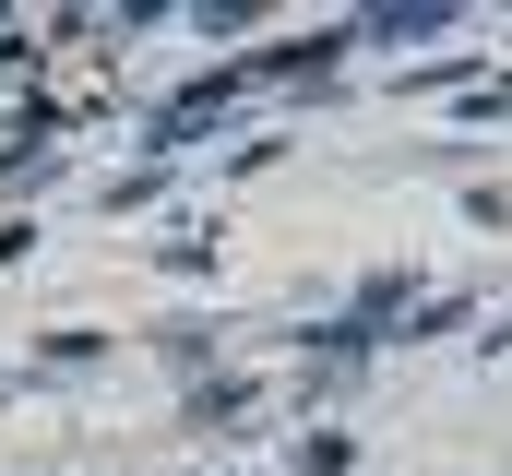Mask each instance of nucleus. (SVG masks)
Returning a JSON list of instances; mask_svg holds the SVG:
<instances>
[]
</instances>
